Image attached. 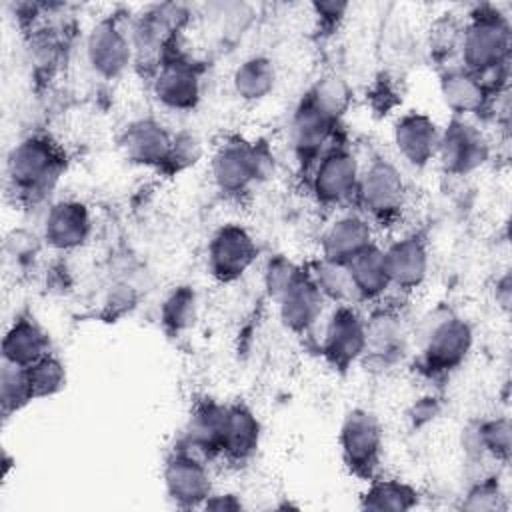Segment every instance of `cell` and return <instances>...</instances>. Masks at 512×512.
Listing matches in <instances>:
<instances>
[{
	"mask_svg": "<svg viewBox=\"0 0 512 512\" xmlns=\"http://www.w3.org/2000/svg\"><path fill=\"white\" fill-rule=\"evenodd\" d=\"M510 52V26L498 12H480L462 30L460 54L464 70L484 78L506 66Z\"/></svg>",
	"mask_w": 512,
	"mask_h": 512,
	"instance_id": "cell-1",
	"label": "cell"
},
{
	"mask_svg": "<svg viewBox=\"0 0 512 512\" xmlns=\"http://www.w3.org/2000/svg\"><path fill=\"white\" fill-rule=\"evenodd\" d=\"M422 358L430 370L448 372L464 362L472 348V328L448 310H434L420 326Z\"/></svg>",
	"mask_w": 512,
	"mask_h": 512,
	"instance_id": "cell-2",
	"label": "cell"
},
{
	"mask_svg": "<svg viewBox=\"0 0 512 512\" xmlns=\"http://www.w3.org/2000/svg\"><path fill=\"white\" fill-rule=\"evenodd\" d=\"M382 440L380 420L372 412L354 408L344 416L338 442L342 458L354 474L370 476L374 472L380 462Z\"/></svg>",
	"mask_w": 512,
	"mask_h": 512,
	"instance_id": "cell-3",
	"label": "cell"
},
{
	"mask_svg": "<svg viewBox=\"0 0 512 512\" xmlns=\"http://www.w3.org/2000/svg\"><path fill=\"white\" fill-rule=\"evenodd\" d=\"M60 154L48 138L20 140L8 154V178L22 192H40L56 178Z\"/></svg>",
	"mask_w": 512,
	"mask_h": 512,
	"instance_id": "cell-4",
	"label": "cell"
},
{
	"mask_svg": "<svg viewBox=\"0 0 512 512\" xmlns=\"http://www.w3.org/2000/svg\"><path fill=\"white\" fill-rule=\"evenodd\" d=\"M354 194L370 214L390 216L404 204L406 184L392 162L372 160L364 170H360Z\"/></svg>",
	"mask_w": 512,
	"mask_h": 512,
	"instance_id": "cell-5",
	"label": "cell"
},
{
	"mask_svg": "<svg viewBox=\"0 0 512 512\" xmlns=\"http://www.w3.org/2000/svg\"><path fill=\"white\" fill-rule=\"evenodd\" d=\"M258 246L250 232L238 224H224L208 244V268L222 280L240 278L256 260Z\"/></svg>",
	"mask_w": 512,
	"mask_h": 512,
	"instance_id": "cell-6",
	"label": "cell"
},
{
	"mask_svg": "<svg viewBox=\"0 0 512 512\" xmlns=\"http://www.w3.org/2000/svg\"><path fill=\"white\" fill-rule=\"evenodd\" d=\"M162 478L168 498L180 508L202 506L212 494V480L204 460L180 450L166 460Z\"/></svg>",
	"mask_w": 512,
	"mask_h": 512,
	"instance_id": "cell-7",
	"label": "cell"
},
{
	"mask_svg": "<svg viewBox=\"0 0 512 512\" xmlns=\"http://www.w3.org/2000/svg\"><path fill=\"white\" fill-rule=\"evenodd\" d=\"M436 158L450 174H470L488 160V142L464 120H452L440 130Z\"/></svg>",
	"mask_w": 512,
	"mask_h": 512,
	"instance_id": "cell-8",
	"label": "cell"
},
{
	"mask_svg": "<svg viewBox=\"0 0 512 512\" xmlns=\"http://www.w3.org/2000/svg\"><path fill=\"white\" fill-rule=\"evenodd\" d=\"M366 348V332H364V318L350 306L340 304L324 330L322 352L326 360L338 368L346 370L358 358L364 356Z\"/></svg>",
	"mask_w": 512,
	"mask_h": 512,
	"instance_id": "cell-9",
	"label": "cell"
},
{
	"mask_svg": "<svg viewBox=\"0 0 512 512\" xmlns=\"http://www.w3.org/2000/svg\"><path fill=\"white\" fill-rule=\"evenodd\" d=\"M210 172L220 192L240 194L260 176L262 160L250 144L234 140L218 146L210 162Z\"/></svg>",
	"mask_w": 512,
	"mask_h": 512,
	"instance_id": "cell-10",
	"label": "cell"
},
{
	"mask_svg": "<svg viewBox=\"0 0 512 512\" xmlns=\"http://www.w3.org/2000/svg\"><path fill=\"white\" fill-rule=\"evenodd\" d=\"M132 40L114 20H100L86 38V58L92 70L104 78L120 76L132 60Z\"/></svg>",
	"mask_w": 512,
	"mask_h": 512,
	"instance_id": "cell-11",
	"label": "cell"
},
{
	"mask_svg": "<svg viewBox=\"0 0 512 512\" xmlns=\"http://www.w3.org/2000/svg\"><path fill=\"white\" fill-rule=\"evenodd\" d=\"M358 176L360 166L354 154L344 148H334L318 160L312 176V190L320 202L338 204L356 192Z\"/></svg>",
	"mask_w": 512,
	"mask_h": 512,
	"instance_id": "cell-12",
	"label": "cell"
},
{
	"mask_svg": "<svg viewBox=\"0 0 512 512\" xmlns=\"http://www.w3.org/2000/svg\"><path fill=\"white\" fill-rule=\"evenodd\" d=\"M92 230L90 212L82 202L60 200L44 218V240L54 250H74L86 244Z\"/></svg>",
	"mask_w": 512,
	"mask_h": 512,
	"instance_id": "cell-13",
	"label": "cell"
},
{
	"mask_svg": "<svg viewBox=\"0 0 512 512\" xmlns=\"http://www.w3.org/2000/svg\"><path fill=\"white\" fill-rule=\"evenodd\" d=\"M394 146L398 154L412 166H426L436 158L440 128L420 112H408L394 124Z\"/></svg>",
	"mask_w": 512,
	"mask_h": 512,
	"instance_id": "cell-14",
	"label": "cell"
},
{
	"mask_svg": "<svg viewBox=\"0 0 512 512\" xmlns=\"http://www.w3.org/2000/svg\"><path fill=\"white\" fill-rule=\"evenodd\" d=\"M172 138L166 128L152 120L140 118L126 126L120 136V148L124 150L126 158L142 164V166H162L168 164Z\"/></svg>",
	"mask_w": 512,
	"mask_h": 512,
	"instance_id": "cell-15",
	"label": "cell"
},
{
	"mask_svg": "<svg viewBox=\"0 0 512 512\" xmlns=\"http://www.w3.org/2000/svg\"><path fill=\"white\" fill-rule=\"evenodd\" d=\"M374 244L370 222L360 214L336 218L322 234V258L348 264L356 254Z\"/></svg>",
	"mask_w": 512,
	"mask_h": 512,
	"instance_id": "cell-16",
	"label": "cell"
},
{
	"mask_svg": "<svg viewBox=\"0 0 512 512\" xmlns=\"http://www.w3.org/2000/svg\"><path fill=\"white\" fill-rule=\"evenodd\" d=\"M390 286L400 290L418 288L428 274V250L418 236H404L384 250Z\"/></svg>",
	"mask_w": 512,
	"mask_h": 512,
	"instance_id": "cell-17",
	"label": "cell"
},
{
	"mask_svg": "<svg viewBox=\"0 0 512 512\" xmlns=\"http://www.w3.org/2000/svg\"><path fill=\"white\" fill-rule=\"evenodd\" d=\"M154 96L170 110H190L200 98V78L194 66L182 60L164 62L152 84Z\"/></svg>",
	"mask_w": 512,
	"mask_h": 512,
	"instance_id": "cell-18",
	"label": "cell"
},
{
	"mask_svg": "<svg viewBox=\"0 0 512 512\" xmlns=\"http://www.w3.org/2000/svg\"><path fill=\"white\" fill-rule=\"evenodd\" d=\"M334 118H330L308 94L298 104L292 124H290V136L296 154L302 160L318 156V152L324 148L332 134Z\"/></svg>",
	"mask_w": 512,
	"mask_h": 512,
	"instance_id": "cell-19",
	"label": "cell"
},
{
	"mask_svg": "<svg viewBox=\"0 0 512 512\" xmlns=\"http://www.w3.org/2000/svg\"><path fill=\"white\" fill-rule=\"evenodd\" d=\"M50 350V338L30 316H18L2 340V362L22 368L32 366Z\"/></svg>",
	"mask_w": 512,
	"mask_h": 512,
	"instance_id": "cell-20",
	"label": "cell"
},
{
	"mask_svg": "<svg viewBox=\"0 0 512 512\" xmlns=\"http://www.w3.org/2000/svg\"><path fill=\"white\" fill-rule=\"evenodd\" d=\"M260 444V422L244 404L224 406L220 452L232 460L250 458Z\"/></svg>",
	"mask_w": 512,
	"mask_h": 512,
	"instance_id": "cell-21",
	"label": "cell"
},
{
	"mask_svg": "<svg viewBox=\"0 0 512 512\" xmlns=\"http://www.w3.org/2000/svg\"><path fill=\"white\" fill-rule=\"evenodd\" d=\"M322 302L324 296L314 284L312 276L302 274L278 300L280 320L292 332H306L318 320Z\"/></svg>",
	"mask_w": 512,
	"mask_h": 512,
	"instance_id": "cell-22",
	"label": "cell"
},
{
	"mask_svg": "<svg viewBox=\"0 0 512 512\" xmlns=\"http://www.w3.org/2000/svg\"><path fill=\"white\" fill-rule=\"evenodd\" d=\"M366 348L364 356L380 364L396 360L404 348V328L392 310H378L364 320Z\"/></svg>",
	"mask_w": 512,
	"mask_h": 512,
	"instance_id": "cell-23",
	"label": "cell"
},
{
	"mask_svg": "<svg viewBox=\"0 0 512 512\" xmlns=\"http://www.w3.org/2000/svg\"><path fill=\"white\" fill-rule=\"evenodd\" d=\"M346 266L352 278L356 298L374 300V298H380L390 288L384 250L378 248L376 244L356 254Z\"/></svg>",
	"mask_w": 512,
	"mask_h": 512,
	"instance_id": "cell-24",
	"label": "cell"
},
{
	"mask_svg": "<svg viewBox=\"0 0 512 512\" xmlns=\"http://www.w3.org/2000/svg\"><path fill=\"white\" fill-rule=\"evenodd\" d=\"M440 92L444 104L454 114H476L488 100V88L484 82L468 70H450L442 76Z\"/></svg>",
	"mask_w": 512,
	"mask_h": 512,
	"instance_id": "cell-25",
	"label": "cell"
},
{
	"mask_svg": "<svg viewBox=\"0 0 512 512\" xmlns=\"http://www.w3.org/2000/svg\"><path fill=\"white\" fill-rule=\"evenodd\" d=\"M276 84V68L266 56L244 60L232 74V88L240 100L258 102L266 98Z\"/></svg>",
	"mask_w": 512,
	"mask_h": 512,
	"instance_id": "cell-26",
	"label": "cell"
},
{
	"mask_svg": "<svg viewBox=\"0 0 512 512\" xmlns=\"http://www.w3.org/2000/svg\"><path fill=\"white\" fill-rule=\"evenodd\" d=\"M418 504V492L400 480H374L362 496V508L374 512H404Z\"/></svg>",
	"mask_w": 512,
	"mask_h": 512,
	"instance_id": "cell-27",
	"label": "cell"
},
{
	"mask_svg": "<svg viewBox=\"0 0 512 512\" xmlns=\"http://www.w3.org/2000/svg\"><path fill=\"white\" fill-rule=\"evenodd\" d=\"M26 374H28L32 400L54 396L66 386V368L52 354H46L44 358L28 366Z\"/></svg>",
	"mask_w": 512,
	"mask_h": 512,
	"instance_id": "cell-28",
	"label": "cell"
},
{
	"mask_svg": "<svg viewBox=\"0 0 512 512\" xmlns=\"http://www.w3.org/2000/svg\"><path fill=\"white\" fill-rule=\"evenodd\" d=\"M312 280L324 298H332L338 302L356 298L348 266L342 262H330L322 258L314 270Z\"/></svg>",
	"mask_w": 512,
	"mask_h": 512,
	"instance_id": "cell-29",
	"label": "cell"
},
{
	"mask_svg": "<svg viewBox=\"0 0 512 512\" xmlns=\"http://www.w3.org/2000/svg\"><path fill=\"white\" fill-rule=\"evenodd\" d=\"M0 400L4 414L20 410L26 402L32 400L30 384L26 368L2 362V374H0Z\"/></svg>",
	"mask_w": 512,
	"mask_h": 512,
	"instance_id": "cell-30",
	"label": "cell"
},
{
	"mask_svg": "<svg viewBox=\"0 0 512 512\" xmlns=\"http://www.w3.org/2000/svg\"><path fill=\"white\" fill-rule=\"evenodd\" d=\"M196 318V294L188 286L176 288L162 306V322L168 330L180 332Z\"/></svg>",
	"mask_w": 512,
	"mask_h": 512,
	"instance_id": "cell-31",
	"label": "cell"
},
{
	"mask_svg": "<svg viewBox=\"0 0 512 512\" xmlns=\"http://www.w3.org/2000/svg\"><path fill=\"white\" fill-rule=\"evenodd\" d=\"M308 96L334 120H338V116L346 110L350 98L344 80L338 76H324L314 84Z\"/></svg>",
	"mask_w": 512,
	"mask_h": 512,
	"instance_id": "cell-32",
	"label": "cell"
},
{
	"mask_svg": "<svg viewBox=\"0 0 512 512\" xmlns=\"http://www.w3.org/2000/svg\"><path fill=\"white\" fill-rule=\"evenodd\" d=\"M302 276L298 266L284 256H274L264 270V288L276 302L286 294V290Z\"/></svg>",
	"mask_w": 512,
	"mask_h": 512,
	"instance_id": "cell-33",
	"label": "cell"
},
{
	"mask_svg": "<svg viewBox=\"0 0 512 512\" xmlns=\"http://www.w3.org/2000/svg\"><path fill=\"white\" fill-rule=\"evenodd\" d=\"M478 444L482 452L492 454L494 458H508L510 454V424L506 418H496L478 424L476 428Z\"/></svg>",
	"mask_w": 512,
	"mask_h": 512,
	"instance_id": "cell-34",
	"label": "cell"
},
{
	"mask_svg": "<svg viewBox=\"0 0 512 512\" xmlns=\"http://www.w3.org/2000/svg\"><path fill=\"white\" fill-rule=\"evenodd\" d=\"M202 156V144L200 140L190 134V132H180L172 138V148H170V158L168 164L172 168H188L198 162Z\"/></svg>",
	"mask_w": 512,
	"mask_h": 512,
	"instance_id": "cell-35",
	"label": "cell"
},
{
	"mask_svg": "<svg viewBox=\"0 0 512 512\" xmlns=\"http://www.w3.org/2000/svg\"><path fill=\"white\" fill-rule=\"evenodd\" d=\"M502 492L498 488V484L494 482V478L478 482L466 496V500L462 502V508L466 510H498L502 508Z\"/></svg>",
	"mask_w": 512,
	"mask_h": 512,
	"instance_id": "cell-36",
	"label": "cell"
},
{
	"mask_svg": "<svg viewBox=\"0 0 512 512\" xmlns=\"http://www.w3.org/2000/svg\"><path fill=\"white\" fill-rule=\"evenodd\" d=\"M202 508L206 510H226V512H234V510H240L242 508V502L232 496V494H210L208 500L202 504Z\"/></svg>",
	"mask_w": 512,
	"mask_h": 512,
	"instance_id": "cell-37",
	"label": "cell"
},
{
	"mask_svg": "<svg viewBox=\"0 0 512 512\" xmlns=\"http://www.w3.org/2000/svg\"><path fill=\"white\" fill-rule=\"evenodd\" d=\"M312 8H314L316 16H322V20L338 22L346 14L348 4H344V2H314Z\"/></svg>",
	"mask_w": 512,
	"mask_h": 512,
	"instance_id": "cell-38",
	"label": "cell"
}]
</instances>
